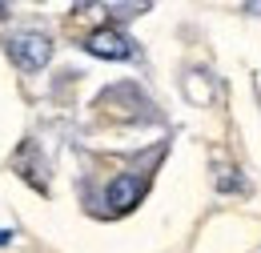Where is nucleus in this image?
Masks as SVG:
<instances>
[{"label": "nucleus", "mask_w": 261, "mask_h": 253, "mask_svg": "<svg viewBox=\"0 0 261 253\" xmlns=\"http://www.w3.org/2000/svg\"><path fill=\"white\" fill-rule=\"evenodd\" d=\"M85 53H93V57H100V61H129L137 48H133V40L121 29L105 24V29H93L89 36H85Z\"/></svg>", "instance_id": "obj_3"}, {"label": "nucleus", "mask_w": 261, "mask_h": 253, "mask_svg": "<svg viewBox=\"0 0 261 253\" xmlns=\"http://www.w3.org/2000/svg\"><path fill=\"white\" fill-rule=\"evenodd\" d=\"M149 189V173H121V177H113L109 181V189H105V205H109V213H129L133 205L145 197Z\"/></svg>", "instance_id": "obj_2"}, {"label": "nucleus", "mask_w": 261, "mask_h": 253, "mask_svg": "<svg viewBox=\"0 0 261 253\" xmlns=\"http://www.w3.org/2000/svg\"><path fill=\"white\" fill-rule=\"evenodd\" d=\"M185 93H189V100H193V105H209V100L217 96V89H213L209 72H201V68H189V72H185Z\"/></svg>", "instance_id": "obj_4"}, {"label": "nucleus", "mask_w": 261, "mask_h": 253, "mask_svg": "<svg viewBox=\"0 0 261 253\" xmlns=\"http://www.w3.org/2000/svg\"><path fill=\"white\" fill-rule=\"evenodd\" d=\"M8 241H12V233H8V229H0V245H8Z\"/></svg>", "instance_id": "obj_5"}, {"label": "nucleus", "mask_w": 261, "mask_h": 253, "mask_svg": "<svg viewBox=\"0 0 261 253\" xmlns=\"http://www.w3.org/2000/svg\"><path fill=\"white\" fill-rule=\"evenodd\" d=\"M8 57H12L16 68L36 72V68H44V64L53 61V40L36 29H24V32H16V36H8Z\"/></svg>", "instance_id": "obj_1"}]
</instances>
